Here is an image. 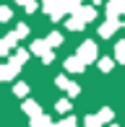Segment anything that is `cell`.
<instances>
[{
	"mask_svg": "<svg viewBox=\"0 0 125 127\" xmlns=\"http://www.w3.org/2000/svg\"><path fill=\"white\" fill-rule=\"evenodd\" d=\"M18 70H21V67H16L13 62L8 60L5 65H0V80H13V78H16V73H18Z\"/></svg>",
	"mask_w": 125,
	"mask_h": 127,
	"instance_id": "cell-7",
	"label": "cell"
},
{
	"mask_svg": "<svg viewBox=\"0 0 125 127\" xmlns=\"http://www.w3.org/2000/svg\"><path fill=\"white\" fill-rule=\"evenodd\" d=\"M55 127H78V119L73 117V114H65V119H60Z\"/></svg>",
	"mask_w": 125,
	"mask_h": 127,
	"instance_id": "cell-19",
	"label": "cell"
},
{
	"mask_svg": "<svg viewBox=\"0 0 125 127\" xmlns=\"http://www.w3.org/2000/svg\"><path fill=\"white\" fill-rule=\"evenodd\" d=\"M16 42H18V34H16V31L5 34V36L0 39V55H10L13 47H16Z\"/></svg>",
	"mask_w": 125,
	"mask_h": 127,
	"instance_id": "cell-4",
	"label": "cell"
},
{
	"mask_svg": "<svg viewBox=\"0 0 125 127\" xmlns=\"http://www.w3.org/2000/svg\"><path fill=\"white\" fill-rule=\"evenodd\" d=\"M115 60L120 62V65H125V42H117L115 44Z\"/></svg>",
	"mask_w": 125,
	"mask_h": 127,
	"instance_id": "cell-17",
	"label": "cell"
},
{
	"mask_svg": "<svg viewBox=\"0 0 125 127\" xmlns=\"http://www.w3.org/2000/svg\"><path fill=\"white\" fill-rule=\"evenodd\" d=\"M0 21H10V8H8V5L0 8Z\"/></svg>",
	"mask_w": 125,
	"mask_h": 127,
	"instance_id": "cell-26",
	"label": "cell"
},
{
	"mask_svg": "<svg viewBox=\"0 0 125 127\" xmlns=\"http://www.w3.org/2000/svg\"><path fill=\"white\" fill-rule=\"evenodd\" d=\"M47 42H50V47H60V44H62V34L60 31H52V34H47Z\"/></svg>",
	"mask_w": 125,
	"mask_h": 127,
	"instance_id": "cell-18",
	"label": "cell"
},
{
	"mask_svg": "<svg viewBox=\"0 0 125 127\" xmlns=\"http://www.w3.org/2000/svg\"><path fill=\"white\" fill-rule=\"evenodd\" d=\"M42 10L52 21H60L62 16L68 13V10H65V0H42Z\"/></svg>",
	"mask_w": 125,
	"mask_h": 127,
	"instance_id": "cell-1",
	"label": "cell"
},
{
	"mask_svg": "<svg viewBox=\"0 0 125 127\" xmlns=\"http://www.w3.org/2000/svg\"><path fill=\"white\" fill-rule=\"evenodd\" d=\"M31 57V49H16L13 52V57H10V62H13L16 67H21V65H26V60Z\"/></svg>",
	"mask_w": 125,
	"mask_h": 127,
	"instance_id": "cell-10",
	"label": "cell"
},
{
	"mask_svg": "<svg viewBox=\"0 0 125 127\" xmlns=\"http://www.w3.org/2000/svg\"><path fill=\"white\" fill-rule=\"evenodd\" d=\"M83 127H104V122H102L99 114H86L83 117Z\"/></svg>",
	"mask_w": 125,
	"mask_h": 127,
	"instance_id": "cell-14",
	"label": "cell"
},
{
	"mask_svg": "<svg viewBox=\"0 0 125 127\" xmlns=\"http://www.w3.org/2000/svg\"><path fill=\"white\" fill-rule=\"evenodd\" d=\"M31 127H55V122L47 117V114H37V117H31Z\"/></svg>",
	"mask_w": 125,
	"mask_h": 127,
	"instance_id": "cell-12",
	"label": "cell"
},
{
	"mask_svg": "<svg viewBox=\"0 0 125 127\" xmlns=\"http://www.w3.org/2000/svg\"><path fill=\"white\" fill-rule=\"evenodd\" d=\"M110 127H117V125H110Z\"/></svg>",
	"mask_w": 125,
	"mask_h": 127,
	"instance_id": "cell-30",
	"label": "cell"
},
{
	"mask_svg": "<svg viewBox=\"0 0 125 127\" xmlns=\"http://www.w3.org/2000/svg\"><path fill=\"white\" fill-rule=\"evenodd\" d=\"M52 60H55V52H52V49H50V52H47V55H44V57H42V62H44V65H50V62H52Z\"/></svg>",
	"mask_w": 125,
	"mask_h": 127,
	"instance_id": "cell-27",
	"label": "cell"
},
{
	"mask_svg": "<svg viewBox=\"0 0 125 127\" xmlns=\"http://www.w3.org/2000/svg\"><path fill=\"white\" fill-rule=\"evenodd\" d=\"M81 3H83V0H81Z\"/></svg>",
	"mask_w": 125,
	"mask_h": 127,
	"instance_id": "cell-31",
	"label": "cell"
},
{
	"mask_svg": "<svg viewBox=\"0 0 125 127\" xmlns=\"http://www.w3.org/2000/svg\"><path fill=\"white\" fill-rule=\"evenodd\" d=\"M78 57H83V60H86V65L89 62H94L96 57H99V49H96V42H91V39H89V42H83L81 47H78V52H76Z\"/></svg>",
	"mask_w": 125,
	"mask_h": 127,
	"instance_id": "cell-2",
	"label": "cell"
},
{
	"mask_svg": "<svg viewBox=\"0 0 125 127\" xmlns=\"http://www.w3.org/2000/svg\"><path fill=\"white\" fill-rule=\"evenodd\" d=\"M94 3H96V5H102V3H104V0H94Z\"/></svg>",
	"mask_w": 125,
	"mask_h": 127,
	"instance_id": "cell-28",
	"label": "cell"
},
{
	"mask_svg": "<svg viewBox=\"0 0 125 127\" xmlns=\"http://www.w3.org/2000/svg\"><path fill=\"white\" fill-rule=\"evenodd\" d=\"M65 94H68V96H70V99H76V96H78V94H81V86H78V83H70V88H68V91H65Z\"/></svg>",
	"mask_w": 125,
	"mask_h": 127,
	"instance_id": "cell-24",
	"label": "cell"
},
{
	"mask_svg": "<svg viewBox=\"0 0 125 127\" xmlns=\"http://www.w3.org/2000/svg\"><path fill=\"white\" fill-rule=\"evenodd\" d=\"M96 114H99V117H102V122H112V119H115V112H112V109L110 106H104V109H99V112H96Z\"/></svg>",
	"mask_w": 125,
	"mask_h": 127,
	"instance_id": "cell-20",
	"label": "cell"
},
{
	"mask_svg": "<svg viewBox=\"0 0 125 127\" xmlns=\"http://www.w3.org/2000/svg\"><path fill=\"white\" fill-rule=\"evenodd\" d=\"M37 0H24V10H26V13H34V10H37Z\"/></svg>",
	"mask_w": 125,
	"mask_h": 127,
	"instance_id": "cell-25",
	"label": "cell"
},
{
	"mask_svg": "<svg viewBox=\"0 0 125 127\" xmlns=\"http://www.w3.org/2000/svg\"><path fill=\"white\" fill-rule=\"evenodd\" d=\"M55 109H58L60 114H70V109H73L70 106V96H68V99H60L58 104H55Z\"/></svg>",
	"mask_w": 125,
	"mask_h": 127,
	"instance_id": "cell-15",
	"label": "cell"
},
{
	"mask_svg": "<svg viewBox=\"0 0 125 127\" xmlns=\"http://www.w3.org/2000/svg\"><path fill=\"white\" fill-rule=\"evenodd\" d=\"M70 31H81V29H86V18L83 16H78V13H70V18H68V24H65Z\"/></svg>",
	"mask_w": 125,
	"mask_h": 127,
	"instance_id": "cell-9",
	"label": "cell"
},
{
	"mask_svg": "<svg viewBox=\"0 0 125 127\" xmlns=\"http://www.w3.org/2000/svg\"><path fill=\"white\" fill-rule=\"evenodd\" d=\"M78 16H83V18H86V24H91V21L96 18V8H94V5H81Z\"/></svg>",
	"mask_w": 125,
	"mask_h": 127,
	"instance_id": "cell-13",
	"label": "cell"
},
{
	"mask_svg": "<svg viewBox=\"0 0 125 127\" xmlns=\"http://www.w3.org/2000/svg\"><path fill=\"white\" fill-rule=\"evenodd\" d=\"M13 31L18 34V39H24V36H29V26H26V24H18V26L13 29Z\"/></svg>",
	"mask_w": 125,
	"mask_h": 127,
	"instance_id": "cell-23",
	"label": "cell"
},
{
	"mask_svg": "<svg viewBox=\"0 0 125 127\" xmlns=\"http://www.w3.org/2000/svg\"><path fill=\"white\" fill-rule=\"evenodd\" d=\"M21 109H24V114H29V119H31V117H37V114H42V109H39V104H37V101H31V99H26Z\"/></svg>",
	"mask_w": 125,
	"mask_h": 127,
	"instance_id": "cell-11",
	"label": "cell"
},
{
	"mask_svg": "<svg viewBox=\"0 0 125 127\" xmlns=\"http://www.w3.org/2000/svg\"><path fill=\"white\" fill-rule=\"evenodd\" d=\"M16 3H21V5H24V0H16Z\"/></svg>",
	"mask_w": 125,
	"mask_h": 127,
	"instance_id": "cell-29",
	"label": "cell"
},
{
	"mask_svg": "<svg viewBox=\"0 0 125 127\" xmlns=\"http://www.w3.org/2000/svg\"><path fill=\"white\" fill-rule=\"evenodd\" d=\"M50 49H52V47H50L47 39H37V42H31V55H37V57H44Z\"/></svg>",
	"mask_w": 125,
	"mask_h": 127,
	"instance_id": "cell-8",
	"label": "cell"
},
{
	"mask_svg": "<svg viewBox=\"0 0 125 127\" xmlns=\"http://www.w3.org/2000/svg\"><path fill=\"white\" fill-rule=\"evenodd\" d=\"M112 67H115V60H110V57H102L99 60V70L102 73H110Z\"/></svg>",
	"mask_w": 125,
	"mask_h": 127,
	"instance_id": "cell-21",
	"label": "cell"
},
{
	"mask_svg": "<svg viewBox=\"0 0 125 127\" xmlns=\"http://www.w3.org/2000/svg\"><path fill=\"white\" fill-rule=\"evenodd\" d=\"M65 70L68 73H83V70H86V60L78 57V55L68 57V60H65Z\"/></svg>",
	"mask_w": 125,
	"mask_h": 127,
	"instance_id": "cell-5",
	"label": "cell"
},
{
	"mask_svg": "<svg viewBox=\"0 0 125 127\" xmlns=\"http://www.w3.org/2000/svg\"><path fill=\"white\" fill-rule=\"evenodd\" d=\"M104 13L107 16H125V0H107V5H104Z\"/></svg>",
	"mask_w": 125,
	"mask_h": 127,
	"instance_id": "cell-6",
	"label": "cell"
},
{
	"mask_svg": "<svg viewBox=\"0 0 125 127\" xmlns=\"http://www.w3.org/2000/svg\"><path fill=\"white\" fill-rule=\"evenodd\" d=\"M55 86H58V88H62V91H68V88H70V80H68V75H65V73L55 78Z\"/></svg>",
	"mask_w": 125,
	"mask_h": 127,
	"instance_id": "cell-22",
	"label": "cell"
},
{
	"mask_svg": "<svg viewBox=\"0 0 125 127\" xmlns=\"http://www.w3.org/2000/svg\"><path fill=\"white\" fill-rule=\"evenodd\" d=\"M117 29H120V21H117L115 16H107V18H104V24L99 26V36H102V39H110L112 34L117 31Z\"/></svg>",
	"mask_w": 125,
	"mask_h": 127,
	"instance_id": "cell-3",
	"label": "cell"
},
{
	"mask_svg": "<svg viewBox=\"0 0 125 127\" xmlns=\"http://www.w3.org/2000/svg\"><path fill=\"white\" fill-rule=\"evenodd\" d=\"M13 94L18 96V99H26V96H29V86L21 80V83H16V86H13Z\"/></svg>",
	"mask_w": 125,
	"mask_h": 127,
	"instance_id": "cell-16",
	"label": "cell"
}]
</instances>
